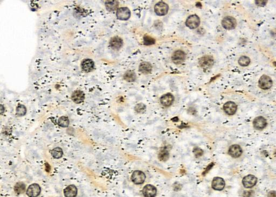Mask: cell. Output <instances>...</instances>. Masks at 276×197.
Listing matches in <instances>:
<instances>
[{
  "label": "cell",
  "mask_w": 276,
  "mask_h": 197,
  "mask_svg": "<svg viewBox=\"0 0 276 197\" xmlns=\"http://www.w3.org/2000/svg\"><path fill=\"white\" fill-rule=\"evenodd\" d=\"M222 25L226 29H233L236 27L237 22L233 17L226 16L224 18L222 21Z\"/></svg>",
  "instance_id": "obj_1"
},
{
  "label": "cell",
  "mask_w": 276,
  "mask_h": 197,
  "mask_svg": "<svg viewBox=\"0 0 276 197\" xmlns=\"http://www.w3.org/2000/svg\"><path fill=\"white\" fill-rule=\"evenodd\" d=\"M259 86L263 89H268L272 86V80L267 75L262 76L259 80Z\"/></svg>",
  "instance_id": "obj_2"
},
{
  "label": "cell",
  "mask_w": 276,
  "mask_h": 197,
  "mask_svg": "<svg viewBox=\"0 0 276 197\" xmlns=\"http://www.w3.org/2000/svg\"><path fill=\"white\" fill-rule=\"evenodd\" d=\"M200 23V18L196 15H191L186 21L187 26L191 29H196L199 26Z\"/></svg>",
  "instance_id": "obj_3"
},
{
  "label": "cell",
  "mask_w": 276,
  "mask_h": 197,
  "mask_svg": "<svg viewBox=\"0 0 276 197\" xmlns=\"http://www.w3.org/2000/svg\"><path fill=\"white\" fill-rule=\"evenodd\" d=\"M116 15L119 20L121 21H126L130 17L131 12L129 9L126 7H121L118 9Z\"/></svg>",
  "instance_id": "obj_4"
},
{
  "label": "cell",
  "mask_w": 276,
  "mask_h": 197,
  "mask_svg": "<svg viewBox=\"0 0 276 197\" xmlns=\"http://www.w3.org/2000/svg\"><path fill=\"white\" fill-rule=\"evenodd\" d=\"M154 10L157 15L159 16H164L167 14L168 6L165 2H160L159 3L156 4L154 7Z\"/></svg>",
  "instance_id": "obj_5"
},
{
  "label": "cell",
  "mask_w": 276,
  "mask_h": 197,
  "mask_svg": "<svg viewBox=\"0 0 276 197\" xmlns=\"http://www.w3.org/2000/svg\"><path fill=\"white\" fill-rule=\"evenodd\" d=\"M41 189L37 184H32L28 187L27 194L29 197H37L41 193Z\"/></svg>",
  "instance_id": "obj_6"
},
{
  "label": "cell",
  "mask_w": 276,
  "mask_h": 197,
  "mask_svg": "<svg viewBox=\"0 0 276 197\" xmlns=\"http://www.w3.org/2000/svg\"><path fill=\"white\" fill-rule=\"evenodd\" d=\"M257 181V180L255 176L249 174L244 177L242 180V182L245 188H251L255 185Z\"/></svg>",
  "instance_id": "obj_7"
},
{
  "label": "cell",
  "mask_w": 276,
  "mask_h": 197,
  "mask_svg": "<svg viewBox=\"0 0 276 197\" xmlns=\"http://www.w3.org/2000/svg\"><path fill=\"white\" fill-rule=\"evenodd\" d=\"M145 174L140 171H135L132 175V180L136 184H141L145 182Z\"/></svg>",
  "instance_id": "obj_8"
},
{
  "label": "cell",
  "mask_w": 276,
  "mask_h": 197,
  "mask_svg": "<svg viewBox=\"0 0 276 197\" xmlns=\"http://www.w3.org/2000/svg\"><path fill=\"white\" fill-rule=\"evenodd\" d=\"M237 107L236 103L231 101L227 102L223 106V109L224 112H226L227 114L230 115L234 114L237 110Z\"/></svg>",
  "instance_id": "obj_9"
},
{
  "label": "cell",
  "mask_w": 276,
  "mask_h": 197,
  "mask_svg": "<svg viewBox=\"0 0 276 197\" xmlns=\"http://www.w3.org/2000/svg\"><path fill=\"white\" fill-rule=\"evenodd\" d=\"M185 54L181 50H177L174 53L172 56L173 62L176 64H181L185 59Z\"/></svg>",
  "instance_id": "obj_10"
},
{
  "label": "cell",
  "mask_w": 276,
  "mask_h": 197,
  "mask_svg": "<svg viewBox=\"0 0 276 197\" xmlns=\"http://www.w3.org/2000/svg\"><path fill=\"white\" fill-rule=\"evenodd\" d=\"M225 186L224 180L220 177H215L212 182V187L215 190L221 191Z\"/></svg>",
  "instance_id": "obj_11"
},
{
  "label": "cell",
  "mask_w": 276,
  "mask_h": 197,
  "mask_svg": "<svg viewBox=\"0 0 276 197\" xmlns=\"http://www.w3.org/2000/svg\"><path fill=\"white\" fill-rule=\"evenodd\" d=\"M143 194L146 197H154L156 194V188L152 185H147L143 188Z\"/></svg>",
  "instance_id": "obj_12"
},
{
  "label": "cell",
  "mask_w": 276,
  "mask_h": 197,
  "mask_svg": "<svg viewBox=\"0 0 276 197\" xmlns=\"http://www.w3.org/2000/svg\"><path fill=\"white\" fill-rule=\"evenodd\" d=\"M71 99L74 102L76 103H82L85 99V94L82 91L77 90L72 94Z\"/></svg>",
  "instance_id": "obj_13"
},
{
  "label": "cell",
  "mask_w": 276,
  "mask_h": 197,
  "mask_svg": "<svg viewBox=\"0 0 276 197\" xmlns=\"http://www.w3.org/2000/svg\"><path fill=\"white\" fill-rule=\"evenodd\" d=\"M81 66L85 72H89L94 69V63L92 59H85L82 62Z\"/></svg>",
  "instance_id": "obj_14"
},
{
  "label": "cell",
  "mask_w": 276,
  "mask_h": 197,
  "mask_svg": "<svg viewBox=\"0 0 276 197\" xmlns=\"http://www.w3.org/2000/svg\"><path fill=\"white\" fill-rule=\"evenodd\" d=\"M253 126L257 129H262L264 128L267 124L265 118L262 116L255 118L253 122Z\"/></svg>",
  "instance_id": "obj_15"
},
{
  "label": "cell",
  "mask_w": 276,
  "mask_h": 197,
  "mask_svg": "<svg viewBox=\"0 0 276 197\" xmlns=\"http://www.w3.org/2000/svg\"><path fill=\"white\" fill-rule=\"evenodd\" d=\"M229 153L232 157L237 158L239 157L242 155V150L240 146L237 144L232 145V146H231L229 148Z\"/></svg>",
  "instance_id": "obj_16"
},
{
  "label": "cell",
  "mask_w": 276,
  "mask_h": 197,
  "mask_svg": "<svg viewBox=\"0 0 276 197\" xmlns=\"http://www.w3.org/2000/svg\"><path fill=\"white\" fill-rule=\"evenodd\" d=\"M199 64L200 66L204 68H210L213 65L214 60L210 56H204L200 59Z\"/></svg>",
  "instance_id": "obj_17"
},
{
  "label": "cell",
  "mask_w": 276,
  "mask_h": 197,
  "mask_svg": "<svg viewBox=\"0 0 276 197\" xmlns=\"http://www.w3.org/2000/svg\"><path fill=\"white\" fill-rule=\"evenodd\" d=\"M110 45L111 47L113 48V49L119 50L120 49L123 45V41L119 37H118V36L114 37L111 39L110 42Z\"/></svg>",
  "instance_id": "obj_18"
},
{
  "label": "cell",
  "mask_w": 276,
  "mask_h": 197,
  "mask_svg": "<svg viewBox=\"0 0 276 197\" xmlns=\"http://www.w3.org/2000/svg\"><path fill=\"white\" fill-rule=\"evenodd\" d=\"M174 100V97L173 95L170 93L165 94L160 98L161 103L165 107L170 106L173 102Z\"/></svg>",
  "instance_id": "obj_19"
},
{
  "label": "cell",
  "mask_w": 276,
  "mask_h": 197,
  "mask_svg": "<svg viewBox=\"0 0 276 197\" xmlns=\"http://www.w3.org/2000/svg\"><path fill=\"white\" fill-rule=\"evenodd\" d=\"M64 194L65 197H76L77 194V188L74 185L68 186L65 188Z\"/></svg>",
  "instance_id": "obj_20"
},
{
  "label": "cell",
  "mask_w": 276,
  "mask_h": 197,
  "mask_svg": "<svg viewBox=\"0 0 276 197\" xmlns=\"http://www.w3.org/2000/svg\"><path fill=\"white\" fill-rule=\"evenodd\" d=\"M152 66L151 64L148 62H142L139 66V71L142 73L148 74L152 71Z\"/></svg>",
  "instance_id": "obj_21"
},
{
  "label": "cell",
  "mask_w": 276,
  "mask_h": 197,
  "mask_svg": "<svg viewBox=\"0 0 276 197\" xmlns=\"http://www.w3.org/2000/svg\"><path fill=\"white\" fill-rule=\"evenodd\" d=\"M119 2L117 1H107L105 2L106 8L109 12H113L117 9Z\"/></svg>",
  "instance_id": "obj_22"
},
{
  "label": "cell",
  "mask_w": 276,
  "mask_h": 197,
  "mask_svg": "<svg viewBox=\"0 0 276 197\" xmlns=\"http://www.w3.org/2000/svg\"><path fill=\"white\" fill-rule=\"evenodd\" d=\"M136 74L134 72L132 71H128L124 74L123 78L128 82L134 81L136 79Z\"/></svg>",
  "instance_id": "obj_23"
},
{
  "label": "cell",
  "mask_w": 276,
  "mask_h": 197,
  "mask_svg": "<svg viewBox=\"0 0 276 197\" xmlns=\"http://www.w3.org/2000/svg\"><path fill=\"white\" fill-rule=\"evenodd\" d=\"M26 190V185L23 182H18L14 187V191L16 193L20 194L23 193Z\"/></svg>",
  "instance_id": "obj_24"
},
{
  "label": "cell",
  "mask_w": 276,
  "mask_h": 197,
  "mask_svg": "<svg viewBox=\"0 0 276 197\" xmlns=\"http://www.w3.org/2000/svg\"><path fill=\"white\" fill-rule=\"evenodd\" d=\"M51 155L53 158L56 159L60 158L63 155V150L61 148L57 147L54 148L51 151Z\"/></svg>",
  "instance_id": "obj_25"
},
{
  "label": "cell",
  "mask_w": 276,
  "mask_h": 197,
  "mask_svg": "<svg viewBox=\"0 0 276 197\" xmlns=\"http://www.w3.org/2000/svg\"><path fill=\"white\" fill-rule=\"evenodd\" d=\"M70 121L67 117L62 116L59 118L58 120V124L59 126L62 127H67L69 125Z\"/></svg>",
  "instance_id": "obj_26"
},
{
  "label": "cell",
  "mask_w": 276,
  "mask_h": 197,
  "mask_svg": "<svg viewBox=\"0 0 276 197\" xmlns=\"http://www.w3.org/2000/svg\"><path fill=\"white\" fill-rule=\"evenodd\" d=\"M27 113V108L23 105H19L16 108V114L18 116H23Z\"/></svg>",
  "instance_id": "obj_27"
},
{
  "label": "cell",
  "mask_w": 276,
  "mask_h": 197,
  "mask_svg": "<svg viewBox=\"0 0 276 197\" xmlns=\"http://www.w3.org/2000/svg\"><path fill=\"white\" fill-rule=\"evenodd\" d=\"M169 154L167 150L164 149L160 151L159 154V158L161 161H166L169 158Z\"/></svg>",
  "instance_id": "obj_28"
},
{
  "label": "cell",
  "mask_w": 276,
  "mask_h": 197,
  "mask_svg": "<svg viewBox=\"0 0 276 197\" xmlns=\"http://www.w3.org/2000/svg\"><path fill=\"white\" fill-rule=\"evenodd\" d=\"M250 63V59L246 56H242L238 60V64L242 66H247Z\"/></svg>",
  "instance_id": "obj_29"
},
{
  "label": "cell",
  "mask_w": 276,
  "mask_h": 197,
  "mask_svg": "<svg viewBox=\"0 0 276 197\" xmlns=\"http://www.w3.org/2000/svg\"><path fill=\"white\" fill-rule=\"evenodd\" d=\"M144 42L145 45H150L155 44L156 41L154 39L150 37V36H145L144 37Z\"/></svg>",
  "instance_id": "obj_30"
},
{
  "label": "cell",
  "mask_w": 276,
  "mask_h": 197,
  "mask_svg": "<svg viewBox=\"0 0 276 197\" xmlns=\"http://www.w3.org/2000/svg\"><path fill=\"white\" fill-rule=\"evenodd\" d=\"M135 110L137 113H142L146 110V106L143 103H139L135 106Z\"/></svg>",
  "instance_id": "obj_31"
},
{
  "label": "cell",
  "mask_w": 276,
  "mask_h": 197,
  "mask_svg": "<svg viewBox=\"0 0 276 197\" xmlns=\"http://www.w3.org/2000/svg\"><path fill=\"white\" fill-rule=\"evenodd\" d=\"M193 152H194V154H195V155L196 157H199L202 156L203 153V150L199 148H194Z\"/></svg>",
  "instance_id": "obj_32"
},
{
  "label": "cell",
  "mask_w": 276,
  "mask_h": 197,
  "mask_svg": "<svg viewBox=\"0 0 276 197\" xmlns=\"http://www.w3.org/2000/svg\"><path fill=\"white\" fill-rule=\"evenodd\" d=\"M254 194L255 193L253 191H247L244 192L243 195L244 197H253Z\"/></svg>",
  "instance_id": "obj_33"
},
{
  "label": "cell",
  "mask_w": 276,
  "mask_h": 197,
  "mask_svg": "<svg viewBox=\"0 0 276 197\" xmlns=\"http://www.w3.org/2000/svg\"><path fill=\"white\" fill-rule=\"evenodd\" d=\"M267 1H262V0H259V1H256V4L258 6H264L267 3Z\"/></svg>",
  "instance_id": "obj_34"
},
{
  "label": "cell",
  "mask_w": 276,
  "mask_h": 197,
  "mask_svg": "<svg viewBox=\"0 0 276 197\" xmlns=\"http://www.w3.org/2000/svg\"><path fill=\"white\" fill-rule=\"evenodd\" d=\"M267 197H276V191H271L267 194Z\"/></svg>",
  "instance_id": "obj_35"
},
{
  "label": "cell",
  "mask_w": 276,
  "mask_h": 197,
  "mask_svg": "<svg viewBox=\"0 0 276 197\" xmlns=\"http://www.w3.org/2000/svg\"><path fill=\"white\" fill-rule=\"evenodd\" d=\"M214 164L213 163H212L211 164L209 165L207 167V168L206 169V170H205V171L203 172V174H206V173H207L210 170V169L212 167Z\"/></svg>",
  "instance_id": "obj_36"
}]
</instances>
